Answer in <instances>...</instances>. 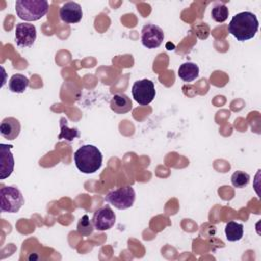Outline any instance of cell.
<instances>
[{"instance_id":"6da1fadb","label":"cell","mask_w":261,"mask_h":261,"mask_svg":"<svg viewBox=\"0 0 261 261\" xmlns=\"http://www.w3.org/2000/svg\"><path fill=\"white\" fill-rule=\"evenodd\" d=\"M258 29L259 21L257 16L250 11L236 14L228 24V33L241 42L254 38Z\"/></svg>"},{"instance_id":"7a4b0ae2","label":"cell","mask_w":261,"mask_h":261,"mask_svg":"<svg viewBox=\"0 0 261 261\" xmlns=\"http://www.w3.org/2000/svg\"><path fill=\"white\" fill-rule=\"evenodd\" d=\"M76 168L86 174L94 173L100 169L103 156L101 151L94 145H84L80 147L73 155Z\"/></svg>"},{"instance_id":"3957f363","label":"cell","mask_w":261,"mask_h":261,"mask_svg":"<svg viewBox=\"0 0 261 261\" xmlns=\"http://www.w3.org/2000/svg\"><path fill=\"white\" fill-rule=\"evenodd\" d=\"M49 4L46 0H17L15 11L17 16L25 21H36L45 16Z\"/></svg>"},{"instance_id":"277c9868","label":"cell","mask_w":261,"mask_h":261,"mask_svg":"<svg viewBox=\"0 0 261 261\" xmlns=\"http://www.w3.org/2000/svg\"><path fill=\"white\" fill-rule=\"evenodd\" d=\"M0 199V209L3 212L16 213L24 204V199L21 192L13 186L1 188Z\"/></svg>"},{"instance_id":"5b68a950","label":"cell","mask_w":261,"mask_h":261,"mask_svg":"<svg viewBox=\"0 0 261 261\" xmlns=\"http://www.w3.org/2000/svg\"><path fill=\"white\" fill-rule=\"evenodd\" d=\"M106 202L119 210H124L132 207L136 200V193L132 186H123L116 190L110 191L106 197Z\"/></svg>"},{"instance_id":"8992f818","label":"cell","mask_w":261,"mask_h":261,"mask_svg":"<svg viewBox=\"0 0 261 261\" xmlns=\"http://www.w3.org/2000/svg\"><path fill=\"white\" fill-rule=\"evenodd\" d=\"M132 94L133 98L138 104L146 106L154 100L156 90L152 81L143 79L134 83L132 87Z\"/></svg>"},{"instance_id":"52a82bcc","label":"cell","mask_w":261,"mask_h":261,"mask_svg":"<svg viewBox=\"0 0 261 261\" xmlns=\"http://www.w3.org/2000/svg\"><path fill=\"white\" fill-rule=\"evenodd\" d=\"M141 33L142 44L144 47L148 49L158 48L164 40L163 30L160 27L153 23L145 24Z\"/></svg>"},{"instance_id":"ba28073f","label":"cell","mask_w":261,"mask_h":261,"mask_svg":"<svg viewBox=\"0 0 261 261\" xmlns=\"http://www.w3.org/2000/svg\"><path fill=\"white\" fill-rule=\"evenodd\" d=\"M37 38V30L34 24L19 22L15 28V42L18 47H32Z\"/></svg>"},{"instance_id":"9c48e42d","label":"cell","mask_w":261,"mask_h":261,"mask_svg":"<svg viewBox=\"0 0 261 261\" xmlns=\"http://www.w3.org/2000/svg\"><path fill=\"white\" fill-rule=\"evenodd\" d=\"M116 220L115 213L109 206H104L95 211L92 222L94 224V228L99 231H104L110 229Z\"/></svg>"},{"instance_id":"30bf717a","label":"cell","mask_w":261,"mask_h":261,"mask_svg":"<svg viewBox=\"0 0 261 261\" xmlns=\"http://www.w3.org/2000/svg\"><path fill=\"white\" fill-rule=\"evenodd\" d=\"M11 149L12 145L0 144V179L10 176L14 169V158Z\"/></svg>"},{"instance_id":"8fae6325","label":"cell","mask_w":261,"mask_h":261,"mask_svg":"<svg viewBox=\"0 0 261 261\" xmlns=\"http://www.w3.org/2000/svg\"><path fill=\"white\" fill-rule=\"evenodd\" d=\"M59 16L65 23H77L83 17V10L76 2H65L59 9Z\"/></svg>"},{"instance_id":"7c38bea8","label":"cell","mask_w":261,"mask_h":261,"mask_svg":"<svg viewBox=\"0 0 261 261\" xmlns=\"http://www.w3.org/2000/svg\"><path fill=\"white\" fill-rule=\"evenodd\" d=\"M20 122L14 117H6L0 124V134L7 140H14L20 133Z\"/></svg>"},{"instance_id":"4fadbf2b","label":"cell","mask_w":261,"mask_h":261,"mask_svg":"<svg viewBox=\"0 0 261 261\" xmlns=\"http://www.w3.org/2000/svg\"><path fill=\"white\" fill-rule=\"evenodd\" d=\"M110 108L115 113L124 114L132 110L133 103L127 95H125L124 93H117L113 95L110 101Z\"/></svg>"},{"instance_id":"5bb4252c","label":"cell","mask_w":261,"mask_h":261,"mask_svg":"<svg viewBox=\"0 0 261 261\" xmlns=\"http://www.w3.org/2000/svg\"><path fill=\"white\" fill-rule=\"evenodd\" d=\"M178 76L184 82L191 83L199 76V66L194 62H185L178 68Z\"/></svg>"},{"instance_id":"9a60e30c","label":"cell","mask_w":261,"mask_h":261,"mask_svg":"<svg viewBox=\"0 0 261 261\" xmlns=\"http://www.w3.org/2000/svg\"><path fill=\"white\" fill-rule=\"evenodd\" d=\"M29 84H30V81L27 76L20 73H16L10 77L8 82V87L12 93L20 94L27 90Z\"/></svg>"},{"instance_id":"2e32d148","label":"cell","mask_w":261,"mask_h":261,"mask_svg":"<svg viewBox=\"0 0 261 261\" xmlns=\"http://www.w3.org/2000/svg\"><path fill=\"white\" fill-rule=\"evenodd\" d=\"M244 226L242 223L229 221L225 225V236L229 242H237L243 238Z\"/></svg>"},{"instance_id":"e0dca14e","label":"cell","mask_w":261,"mask_h":261,"mask_svg":"<svg viewBox=\"0 0 261 261\" xmlns=\"http://www.w3.org/2000/svg\"><path fill=\"white\" fill-rule=\"evenodd\" d=\"M80 137V133L77 128H69L67 124V119L62 117L60 119V134L58 136V139H65L68 142L73 141L75 138Z\"/></svg>"},{"instance_id":"ac0fdd59","label":"cell","mask_w":261,"mask_h":261,"mask_svg":"<svg viewBox=\"0 0 261 261\" xmlns=\"http://www.w3.org/2000/svg\"><path fill=\"white\" fill-rule=\"evenodd\" d=\"M228 8L223 3H215L211 10V16L216 22H224L228 17Z\"/></svg>"},{"instance_id":"d6986e66","label":"cell","mask_w":261,"mask_h":261,"mask_svg":"<svg viewBox=\"0 0 261 261\" xmlns=\"http://www.w3.org/2000/svg\"><path fill=\"white\" fill-rule=\"evenodd\" d=\"M76 230L83 237H88V236H90L93 232L94 224H93L92 220H90V218H89V216L87 214H85L79 220L77 225H76Z\"/></svg>"},{"instance_id":"ffe728a7","label":"cell","mask_w":261,"mask_h":261,"mask_svg":"<svg viewBox=\"0 0 261 261\" xmlns=\"http://www.w3.org/2000/svg\"><path fill=\"white\" fill-rule=\"evenodd\" d=\"M231 184L236 188H245L250 182V175L241 170H237L231 175Z\"/></svg>"}]
</instances>
